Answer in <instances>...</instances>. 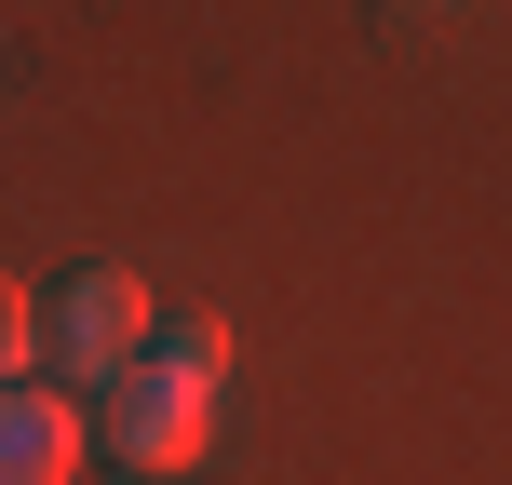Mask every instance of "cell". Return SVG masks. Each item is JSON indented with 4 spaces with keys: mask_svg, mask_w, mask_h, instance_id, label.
I'll return each instance as SVG.
<instances>
[{
    "mask_svg": "<svg viewBox=\"0 0 512 485\" xmlns=\"http://www.w3.org/2000/svg\"><path fill=\"white\" fill-rule=\"evenodd\" d=\"M149 351H162V364H189L203 391L230 378V324H216V310H162V324H149Z\"/></svg>",
    "mask_w": 512,
    "mask_h": 485,
    "instance_id": "cell-4",
    "label": "cell"
},
{
    "mask_svg": "<svg viewBox=\"0 0 512 485\" xmlns=\"http://www.w3.org/2000/svg\"><path fill=\"white\" fill-rule=\"evenodd\" d=\"M81 472V405L0 378V485H68Z\"/></svg>",
    "mask_w": 512,
    "mask_h": 485,
    "instance_id": "cell-3",
    "label": "cell"
},
{
    "mask_svg": "<svg viewBox=\"0 0 512 485\" xmlns=\"http://www.w3.org/2000/svg\"><path fill=\"white\" fill-rule=\"evenodd\" d=\"M149 324H162V310H149V283H135V270H81V283H54V297H41V364H54L68 391H108L135 351H149Z\"/></svg>",
    "mask_w": 512,
    "mask_h": 485,
    "instance_id": "cell-1",
    "label": "cell"
},
{
    "mask_svg": "<svg viewBox=\"0 0 512 485\" xmlns=\"http://www.w3.org/2000/svg\"><path fill=\"white\" fill-rule=\"evenodd\" d=\"M27 351H41V297H27V283L14 270H0V378H14V364Z\"/></svg>",
    "mask_w": 512,
    "mask_h": 485,
    "instance_id": "cell-5",
    "label": "cell"
},
{
    "mask_svg": "<svg viewBox=\"0 0 512 485\" xmlns=\"http://www.w3.org/2000/svg\"><path fill=\"white\" fill-rule=\"evenodd\" d=\"M203 432H216V391L189 378V364L135 351L122 378H108V459H122V472H189Z\"/></svg>",
    "mask_w": 512,
    "mask_h": 485,
    "instance_id": "cell-2",
    "label": "cell"
}]
</instances>
